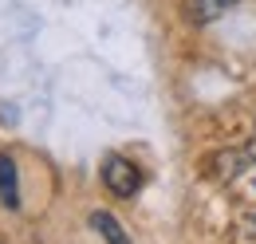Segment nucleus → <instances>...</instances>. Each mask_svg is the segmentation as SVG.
I'll return each mask as SVG.
<instances>
[{
  "instance_id": "nucleus-1",
  "label": "nucleus",
  "mask_w": 256,
  "mask_h": 244,
  "mask_svg": "<svg viewBox=\"0 0 256 244\" xmlns=\"http://www.w3.org/2000/svg\"><path fill=\"white\" fill-rule=\"evenodd\" d=\"M102 185L114 197H134L142 189V170L130 158H122V154H106V162H102Z\"/></svg>"
},
{
  "instance_id": "nucleus-2",
  "label": "nucleus",
  "mask_w": 256,
  "mask_h": 244,
  "mask_svg": "<svg viewBox=\"0 0 256 244\" xmlns=\"http://www.w3.org/2000/svg\"><path fill=\"white\" fill-rule=\"evenodd\" d=\"M0 205L20 209V174H16L12 154H0Z\"/></svg>"
},
{
  "instance_id": "nucleus-3",
  "label": "nucleus",
  "mask_w": 256,
  "mask_h": 244,
  "mask_svg": "<svg viewBox=\"0 0 256 244\" xmlns=\"http://www.w3.org/2000/svg\"><path fill=\"white\" fill-rule=\"evenodd\" d=\"M91 228H98V236H102L106 244H130L126 228H122V224H118L110 213H102V209H98V213H91Z\"/></svg>"
},
{
  "instance_id": "nucleus-4",
  "label": "nucleus",
  "mask_w": 256,
  "mask_h": 244,
  "mask_svg": "<svg viewBox=\"0 0 256 244\" xmlns=\"http://www.w3.org/2000/svg\"><path fill=\"white\" fill-rule=\"evenodd\" d=\"M232 4H236V0H193V20H197V24L221 20V16L232 8Z\"/></svg>"
},
{
  "instance_id": "nucleus-5",
  "label": "nucleus",
  "mask_w": 256,
  "mask_h": 244,
  "mask_svg": "<svg viewBox=\"0 0 256 244\" xmlns=\"http://www.w3.org/2000/svg\"><path fill=\"white\" fill-rule=\"evenodd\" d=\"M252 154H256V150H252Z\"/></svg>"
}]
</instances>
